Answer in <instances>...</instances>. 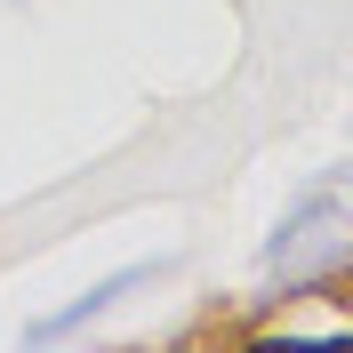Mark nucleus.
I'll list each match as a JSON object with an SVG mask.
<instances>
[]
</instances>
